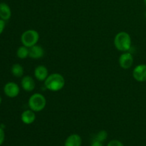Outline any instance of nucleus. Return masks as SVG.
<instances>
[{
  "mask_svg": "<svg viewBox=\"0 0 146 146\" xmlns=\"http://www.w3.org/2000/svg\"><path fill=\"white\" fill-rule=\"evenodd\" d=\"M44 86L47 89L53 92L59 91L65 86V79L61 74L54 73L48 75L46 79L44 81Z\"/></svg>",
  "mask_w": 146,
  "mask_h": 146,
  "instance_id": "nucleus-1",
  "label": "nucleus"
},
{
  "mask_svg": "<svg viewBox=\"0 0 146 146\" xmlns=\"http://www.w3.org/2000/svg\"><path fill=\"white\" fill-rule=\"evenodd\" d=\"M131 38L129 34L125 31H121L115 35L114 38V45L120 51L126 52L131 48Z\"/></svg>",
  "mask_w": 146,
  "mask_h": 146,
  "instance_id": "nucleus-2",
  "label": "nucleus"
},
{
  "mask_svg": "<svg viewBox=\"0 0 146 146\" xmlns=\"http://www.w3.org/2000/svg\"><path fill=\"white\" fill-rule=\"evenodd\" d=\"M28 103L30 109L34 112H40L45 108L46 106V99L42 94L36 93L31 96Z\"/></svg>",
  "mask_w": 146,
  "mask_h": 146,
  "instance_id": "nucleus-3",
  "label": "nucleus"
},
{
  "mask_svg": "<svg viewBox=\"0 0 146 146\" xmlns=\"http://www.w3.org/2000/svg\"><path fill=\"white\" fill-rule=\"evenodd\" d=\"M39 40V34L36 30L29 29L22 33L21 36V42L22 45L30 48L36 45Z\"/></svg>",
  "mask_w": 146,
  "mask_h": 146,
  "instance_id": "nucleus-4",
  "label": "nucleus"
},
{
  "mask_svg": "<svg viewBox=\"0 0 146 146\" xmlns=\"http://www.w3.org/2000/svg\"><path fill=\"white\" fill-rule=\"evenodd\" d=\"M4 93L7 97L11 98H16L20 93V88L15 82H8L4 85Z\"/></svg>",
  "mask_w": 146,
  "mask_h": 146,
  "instance_id": "nucleus-5",
  "label": "nucleus"
},
{
  "mask_svg": "<svg viewBox=\"0 0 146 146\" xmlns=\"http://www.w3.org/2000/svg\"><path fill=\"white\" fill-rule=\"evenodd\" d=\"M133 77L138 82L146 81V64H139L133 68Z\"/></svg>",
  "mask_w": 146,
  "mask_h": 146,
  "instance_id": "nucleus-6",
  "label": "nucleus"
},
{
  "mask_svg": "<svg viewBox=\"0 0 146 146\" xmlns=\"http://www.w3.org/2000/svg\"><path fill=\"white\" fill-rule=\"evenodd\" d=\"M120 66L123 69H128L131 68L133 64V56L128 51L123 52L119 57L118 59Z\"/></svg>",
  "mask_w": 146,
  "mask_h": 146,
  "instance_id": "nucleus-7",
  "label": "nucleus"
},
{
  "mask_svg": "<svg viewBox=\"0 0 146 146\" xmlns=\"http://www.w3.org/2000/svg\"><path fill=\"white\" fill-rule=\"evenodd\" d=\"M21 85L23 89L27 92H31L34 90L36 86L34 78L30 76H25L21 78Z\"/></svg>",
  "mask_w": 146,
  "mask_h": 146,
  "instance_id": "nucleus-8",
  "label": "nucleus"
},
{
  "mask_svg": "<svg viewBox=\"0 0 146 146\" xmlns=\"http://www.w3.org/2000/svg\"><path fill=\"white\" fill-rule=\"evenodd\" d=\"M34 76L38 81H44L48 76V71L44 65L37 66L34 69Z\"/></svg>",
  "mask_w": 146,
  "mask_h": 146,
  "instance_id": "nucleus-9",
  "label": "nucleus"
},
{
  "mask_svg": "<svg viewBox=\"0 0 146 146\" xmlns=\"http://www.w3.org/2000/svg\"><path fill=\"white\" fill-rule=\"evenodd\" d=\"M82 138L78 134L74 133L68 135L65 140L64 146H81Z\"/></svg>",
  "mask_w": 146,
  "mask_h": 146,
  "instance_id": "nucleus-10",
  "label": "nucleus"
},
{
  "mask_svg": "<svg viewBox=\"0 0 146 146\" xmlns=\"http://www.w3.org/2000/svg\"><path fill=\"white\" fill-rule=\"evenodd\" d=\"M21 120L26 125L32 124L36 120L35 112L31 109L23 111L21 115Z\"/></svg>",
  "mask_w": 146,
  "mask_h": 146,
  "instance_id": "nucleus-11",
  "label": "nucleus"
},
{
  "mask_svg": "<svg viewBox=\"0 0 146 146\" xmlns=\"http://www.w3.org/2000/svg\"><path fill=\"white\" fill-rule=\"evenodd\" d=\"M44 55V49L39 45L33 46L29 48V57L34 59H39L42 58Z\"/></svg>",
  "mask_w": 146,
  "mask_h": 146,
  "instance_id": "nucleus-12",
  "label": "nucleus"
},
{
  "mask_svg": "<svg viewBox=\"0 0 146 146\" xmlns=\"http://www.w3.org/2000/svg\"><path fill=\"white\" fill-rule=\"evenodd\" d=\"M11 17V10L9 6L4 2L0 3V19L8 21Z\"/></svg>",
  "mask_w": 146,
  "mask_h": 146,
  "instance_id": "nucleus-13",
  "label": "nucleus"
},
{
  "mask_svg": "<svg viewBox=\"0 0 146 146\" xmlns=\"http://www.w3.org/2000/svg\"><path fill=\"white\" fill-rule=\"evenodd\" d=\"M24 68L19 64H14L11 68V74L17 78L22 77V76L24 75Z\"/></svg>",
  "mask_w": 146,
  "mask_h": 146,
  "instance_id": "nucleus-14",
  "label": "nucleus"
},
{
  "mask_svg": "<svg viewBox=\"0 0 146 146\" xmlns=\"http://www.w3.org/2000/svg\"><path fill=\"white\" fill-rule=\"evenodd\" d=\"M29 48L22 45L18 48L17 50V56L20 59H24L29 56Z\"/></svg>",
  "mask_w": 146,
  "mask_h": 146,
  "instance_id": "nucleus-15",
  "label": "nucleus"
},
{
  "mask_svg": "<svg viewBox=\"0 0 146 146\" xmlns=\"http://www.w3.org/2000/svg\"><path fill=\"white\" fill-rule=\"evenodd\" d=\"M107 138H108V132L105 130H101L96 135L94 140L99 141V142L104 143L107 139Z\"/></svg>",
  "mask_w": 146,
  "mask_h": 146,
  "instance_id": "nucleus-16",
  "label": "nucleus"
},
{
  "mask_svg": "<svg viewBox=\"0 0 146 146\" xmlns=\"http://www.w3.org/2000/svg\"><path fill=\"white\" fill-rule=\"evenodd\" d=\"M107 146H124V145L121 141L118 140H112L108 143Z\"/></svg>",
  "mask_w": 146,
  "mask_h": 146,
  "instance_id": "nucleus-17",
  "label": "nucleus"
},
{
  "mask_svg": "<svg viewBox=\"0 0 146 146\" xmlns=\"http://www.w3.org/2000/svg\"><path fill=\"white\" fill-rule=\"evenodd\" d=\"M5 140V133H4V128L0 127V146L2 145Z\"/></svg>",
  "mask_w": 146,
  "mask_h": 146,
  "instance_id": "nucleus-18",
  "label": "nucleus"
},
{
  "mask_svg": "<svg viewBox=\"0 0 146 146\" xmlns=\"http://www.w3.org/2000/svg\"><path fill=\"white\" fill-rule=\"evenodd\" d=\"M5 21L1 19H0V35H1L3 33V31H4V29H5Z\"/></svg>",
  "mask_w": 146,
  "mask_h": 146,
  "instance_id": "nucleus-19",
  "label": "nucleus"
},
{
  "mask_svg": "<svg viewBox=\"0 0 146 146\" xmlns=\"http://www.w3.org/2000/svg\"><path fill=\"white\" fill-rule=\"evenodd\" d=\"M91 146H104L103 145V143L99 142L98 141H96V140H94L93 142L91 143Z\"/></svg>",
  "mask_w": 146,
  "mask_h": 146,
  "instance_id": "nucleus-20",
  "label": "nucleus"
},
{
  "mask_svg": "<svg viewBox=\"0 0 146 146\" xmlns=\"http://www.w3.org/2000/svg\"><path fill=\"white\" fill-rule=\"evenodd\" d=\"M1 102H2V98H1V96H0V105H1Z\"/></svg>",
  "mask_w": 146,
  "mask_h": 146,
  "instance_id": "nucleus-21",
  "label": "nucleus"
},
{
  "mask_svg": "<svg viewBox=\"0 0 146 146\" xmlns=\"http://www.w3.org/2000/svg\"><path fill=\"white\" fill-rule=\"evenodd\" d=\"M144 3H145V6H146V0H144Z\"/></svg>",
  "mask_w": 146,
  "mask_h": 146,
  "instance_id": "nucleus-22",
  "label": "nucleus"
},
{
  "mask_svg": "<svg viewBox=\"0 0 146 146\" xmlns=\"http://www.w3.org/2000/svg\"><path fill=\"white\" fill-rule=\"evenodd\" d=\"M145 17L146 18V11H145Z\"/></svg>",
  "mask_w": 146,
  "mask_h": 146,
  "instance_id": "nucleus-23",
  "label": "nucleus"
},
{
  "mask_svg": "<svg viewBox=\"0 0 146 146\" xmlns=\"http://www.w3.org/2000/svg\"><path fill=\"white\" fill-rule=\"evenodd\" d=\"M22 146H26V145H22Z\"/></svg>",
  "mask_w": 146,
  "mask_h": 146,
  "instance_id": "nucleus-24",
  "label": "nucleus"
}]
</instances>
